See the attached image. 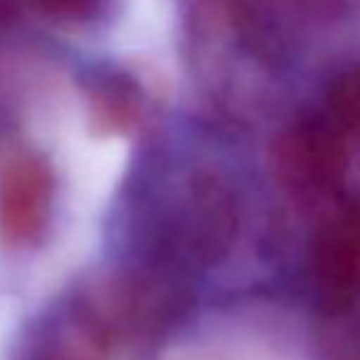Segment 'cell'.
Returning a JSON list of instances; mask_svg holds the SVG:
<instances>
[{"mask_svg":"<svg viewBox=\"0 0 360 360\" xmlns=\"http://www.w3.org/2000/svg\"><path fill=\"white\" fill-rule=\"evenodd\" d=\"M55 175L45 158H15L0 178V240L22 247L40 237L50 220Z\"/></svg>","mask_w":360,"mask_h":360,"instance_id":"obj_1","label":"cell"},{"mask_svg":"<svg viewBox=\"0 0 360 360\" xmlns=\"http://www.w3.org/2000/svg\"><path fill=\"white\" fill-rule=\"evenodd\" d=\"M314 286L328 311H343L360 296V207L335 215L314 247Z\"/></svg>","mask_w":360,"mask_h":360,"instance_id":"obj_2","label":"cell"},{"mask_svg":"<svg viewBox=\"0 0 360 360\" xmlns=\"http://www.w3.org/2000/svg\"><path fill=\"white\" fill-rule=\"evenodd\" d=\"M284 170L306 188L333 186L340 178L345 155L343 134L323 116L321 121L299 126L284 143Z\"/></svg>","mask_w":360,"mask_h":360,"instance_id":"obj_3","label":"cell"},{"mask_svg":"<svg viewBox=\"0 0 360 360\" xmlns=\"http://www.w3.org/2000/svg\"><path fill=\"white\" fill-rule=\"evenodd\" d=\"M326 116L343 136H360V67L345 72L333 84Z\"/></svg>","mask_w":360,"mask_h":360,"instance_id":"obj_4","label":"cell"},{"mask_svg":"<svg viewBox=\"0 0 360 360\" xmlns=\"http://www.w3.org/2000/svg\"><path fill=\"white\" fill-rule=\"evenodd\" d=\"M47 13L57 18H72V20H84L94 15L104 0H37Z\"/></svg>","mask_w":360,"mask_h":360,"instance_id":"obj_5","label":"cell"},{"mask_svg":"<svg viewBox=\"0 0 360 360\" xmlns=\"http://www.w3.org/2000/svg\"><path fill=\"white\" fill-rule=\"evenodd\" d=\"M52 360H96V358L89 353V348L84 343H77L75 348H60Z\"/></svg>","mask_w":360,"mask_h":360,"instance_id":"obj_6","label":"cell"}]
</instances>
